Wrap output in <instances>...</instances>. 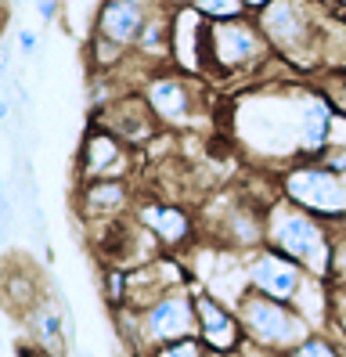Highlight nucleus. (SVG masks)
<instances>
[{
  "mask_svg": "<svg viewBox=\"0 0 346 357\" xmlns=\"http://www.w3.org/2000/svg\"><path fill=\"white\" fill-rule=\"evenodd\" d=\"M307 83H260L256 91L234 101L231 134L242 152L264 162H299V101Z\"/></svg>",
  "mask_w": 346,
  "mask_h": 357,
  "instance_id": "f257e3e1",
  "label": "nucleus"
},
{
  "mask_svg": "<svg viewBox=\"0 0 346 357\" xmlns=\"http://www.w3.org/2000/svg\"><path fill=\"white\" fill-rule=\"evenodd\" d=\"M278 61L296 73L324 69V4L321 0H271L256 15Z\"/></svg>",
  "mask_w": 346,
  "mask_h": 357,
  "instance_id": "f03ea898",
  "label": "nucleus"
},
{
  "mask_svg": "<svg viewBox=\"0 0 346 357\" xmlns=\"http://www.w3.org/2000/svg\"><path fill=\"white\" fill-rule=\"evenodd\" d=\"M267 245L278 249L281 257L296 260L307 275L329 282L336 235H332L329 220L314 217L310 209H303V206H296L289 199L274 195L267 202Z\"/></svg>",
  "mask_w": 346,
  "mask_h": 357,
  "instance_id": "7ed1b4c3",
  "label": "nucleus"
},
{
  "mask_svg": "<svg viewBox=\"0 0 346 357\" xmlns=\"http://www.w3.org/2000/svg\"><path fill=\"white\" fill-rule=\"evenodd\" d=\"M119 332L126 347L137 357H144L151 347H163L173 340H188L199 335V310H195V289L177 285L163 292L159 300H151L148 307L134 310V307H119Z\"/></svg>",
  "mask_w": 346,
  "mask_h": 357,
  "instance_id": "20e7f679",
  "label": "nucleus"
},
{
  "mask_svg": "<svg viewBox=\"0 0 346 357\" xmlns=\"http://www.w3.org/2000/svg\"><path fill=\"white\" fill-rule=\"evenodd\" d=\"M271 61L274 51L256 22V15L206 26V73L220 79H242V76H256Z\"/></svg>",
  "mask_w": 346,
  "mask_h": 357,
  "instance_id": "39448f33",
  "label": "nucleus"
},
{
  "mask_svg": "<svg viewBox=\"0 0 346 357\" xmlns=\"http://www.w3.org/2000/svg\"><path fill=\"white\" fill-rule=\"evenodd\" d=\"M234 314L242 321V332L253 347H260L264 354H281L289 357L310 332H317L292 303L271 300L256 289H246L242 296L234 300Z\"/></svg>",
  "mask_w": 346,
  "mask_h": 357,
  "instance_id": "423d86ee",
  "label": "nucleus"
},
{
  "mask_svg": "<svg viewBox=\"0 0 346 357\" xmlns=\"http://www.w3.org/2000/svg\"><path fill=\"white\" fill-rule=\"evenodd\" d=\"M274 188L281 199L310 209L321 220H346V177L329 170L321 159H299L281 166Z\"/></svg>",
  "mask_w": 346,
  "mask_h": 357,
  "instance_id": "0eeeda50",
  "label": "nucleus"
},
{
  "mask_svg": "<svg viewBox=\"0 0 346 357\" xmlns=\"http://www.w3.org/2000/svg\"><path fill=\"white\" fill-rule=\"evenodd\" d=\"M141 94L166 130H191L202 123V87L181 69L151 73L141 83Z\"/></svg>",
  "mask_w": 346,
  "mask_h": 357,
  "instance_id": "6e6552de",
  "label": "nucleus"
},
{
  "mask_svg": "<svg viewBox=\"0 0 346 357\" xmlns=\"http://www.w3.org/2000/svg\"><path fill=\"white\" fill-rule=\"evenodd\" d=\"M246 278H249V289L264 292V296L281 300V303H296L310 275L296 260L281 257L278 249L264 245V249H256V253H246Z\"/></svg>",
  "mask_w": 346,
  "mask_h": 357,
  "instance_id": "1a4fd4ad",
  "label": "nucleus"
},
{
  "mask_svg": "<svg viewBox=\"0 0 346 357\" xmlns=\"http://www.w3.org/2000/svg\"><path fill=\"white\" fill-rule=\"evenodd\" d=\"M130 170H134V149L112 130L94 123L80 144V159H76L80 181H119V177L126 181Z\"/></svg>",
  "mask_w": 346,
  "mask_h": 357,
  "instance_id": "9d476101",
  "label": "nucleus"
},
{
  "mask_svg": "<svg viewBox=\"0 0 346 357\" xmlns=\"http://www.w3.org/2000/svg\"><path fill=\"white\" fill-rule=\"evenodd\" d=\"M94 123H98V127H105V130H112L116 137H123L130 149H137V144L151 141V137H156V130L163 127V123L156 119V112L148 109V101H144L141 91L137 94L134 91H130V94H116L94 116Z\"/></svg>",
  "mask_w": 346,
  "mask_h": 357,
  "instance_id": "9b49d317",
  "label": "nucleus"
},
{
  "mask_svg": "<svg viewBox=\"0 0 346 357\" xmlns=\"http://www.w3.org/2000/svg\"><path fill=\"white\" fill-rule=\"evenodd\" d=\"M195 310H199V340L213 354H234L246 347V332L234 307H227L216 292L195 289Z\"/></svg>",
  "mask_w": 346,
  "mask_h": 357,
  "instance_id": "f8f14e48",
  "label": "nucleus"
},
{
  "mask_svg": "<svg viewBox=\"0 0 346 357\" xmlns=\"http://www.w3.org/2000/svg\"><path fill=\"white\" fill-rule=\"evenodd\" d=\"M159 4L163 0H101V8L94 15V33L130 51Z\"/></svg>",
  "mask_w": 346,
  "mask_h": 357,
  "instance_id": "ddd939ff",
  "label": "nucleus"
},
{
  "mask_svg": "<svg viewBox=\"0 0 346 357\" xmlns=\"http://www.w3.org/2000/svg\"><path fill=\"white\" fill-rule=\"evenodd\" d=\"M206 26L209 22L191 4H181L173 11V54H170L173 69L188 76L206 73Z\"/></svg>",
  "mask_w": 346,
  "mask_h": 357,
  "instance_id": "4468645a",
  "label": "nucleus"
},
{
  "mask_svg": "<svg viewBox=\"0 0 346 357\" xmlns=\"http://www.w3.org/2000/svg\"><path fill=\"white\" fill-rule=\"evenodd\" d=\"M134 217L159 238L166 253H177L195 238V224L188 217V209L177 202H141L134 206Z\"/></svg>",
  "mask_w": 346,
  "mask_h": 357,
  "instance_id": "2eb2a0df",
  "label": "nucleus"
},
{
  "mask_svg": "<svg viewBox=\"0 0 346 357\" xmlns=\"http://www.w3.org/2000/svg\"><path fill=\"white\" fill-rule=\"evenodd\" d=\"M220 238L234 249V253H256L267 245V202H231L220 220Z\"/></svg>",
  "mask_w": 346,
  "mask_h": 357,
  "instance_id": "dca6fc26",
  "label": "nucleus"
},
{
  "mask_svg": "<svg viewBox=\"0 0 346 357\" xmlns=\"http://www.w3.org/2000/svg\"><path fill=\"white\" fill-rule=\"evenodd\" d=\"M76 209L83 213V220H91V224H112V220L126 217L130 188H126L123 177L119 181H80Z\"/></svg>",
  "mask_w": 346,
  "mask_h": 357,
  "instance_id": "f3484780",
  "label": "nucleus"
},
{
  "mask_svg": "<svg viewBox=\"0 0 346 357\" xmlns=\"http://www.w3.org/2000/svg\"><path fill=\"white\" fill-rule=\"evenodd\" d=\"M22 321L29 328V340L47 354V357H61L65 350V318L54 310L51 300H40L33 303L26 314H22Z\"/></svg>",
  "mask_w": 346,
  "mask_h": 357,
  "instance_id": "a211bd4d",
  "label": "nucleus"
},
{
  "mask_svg": "<svg viewBox=\"0 0 346 357\" xmlns=\"http://www.w3.org/2000/svg\"><path fill=\"white\" fill-rule=\"evenodd\" d=\"M173 11H177V4L163 0V4L151 11L148 26L141 29L134 51L144 54L148 61H170V54H173Z\"/></svg>",
  "mask_w": 346,
  "mask_h": 357,
  "instance_id": "6ab92c4d",
  "label": "nucleus"
},
{
  "mask_svg": "<svg viewBox=\"0 0 346 357\" xmlns=\"http://www.w3.org/2000/svg\"><path fill=\"white\" fill-rule=\"evenodd\" d=\"M314 87L317 94L332 105L336 116H346V69H336V66H324L314 73Z\"/></svg>",
  "mask_w": 346,
  "mask_h": 357,
  "instance_id": "aec40b11",
  "label": "nucleus"
},
{
  "mask_svg": "<svg viewBox=\"0 0 346 357\" xmlns=\"http://www.w3.org/2000/svg\"><path fill=\"white\" fill-rule=\"evenodd\" d=\"M191 8L199 11L206 22H231V18L253 15V11L246 8V0H191Z\"/></svg>",
  "mask_w": 346,
  "mask_h": 357,
  "instance_id": "412c9836",
  "label": "nucleus"
},
{
  "mask_svg": "<svg viewBox=\"0 0 346 357\" xmlns=\"http://www.w3.org/2000/svg\"><path fill=\"white\" fill-rule=\"evenodd\" d=\"M123 54L126 51L119 44H112V40L91 33V66H94V73H116L123 66Z\"/></svg>",
  "mask_w": 346,
  "mask_h": 357,
  "instance_id": "4be33fe9",
  "label": "nucleus"
},
{
  "mask_svg": "<svg viewBox=\"0 0 346 357\" xmlns=\"http://www.w3.org/2000/svg\"><path fill=\"white\" fill-rule=\"evenodd\" d=\"M144 357H216L199 335H188V340H173V343H163V347H151Z\"/></svg>",
  "mask_w": 346,
  "mask_h": 357,
  "instance_id": "5701e85b",
  "label": "nucleus"
},
{
  "mask_svg": "<svg viewBox=\"0 0 346 357\" xmlns=\"http://www.w3.org/2000/svg\"><path fill=\"white\" fill-rule=\"evenodd\" d=\"M289 357H343V350H339V343H332V340H329V335L310 332L307 340H303Z\"/></svg>",
  "mask_w": 346,
  "mask_h": 357,
  "instance_id": "b1692460",
  "label": "nucleus"
},
{
  "mask_svg": "<svg viewBox=\"0 0 346 357\" xmlns=\"http://www.w3.org/2000/svg\"><path fill=\"white\" fill-rule=\"evenodd\" d=\"M329 285H346V231L336 235V245H332V275H329Z\"/></svg>",
  "mask_w": 346,
  "mask_h": 357,
  "instance_id": "393cba45",
  "label": "nucleus"
},
{
  "mask_svg": "<svg viewBox=\"0 0 346 357\" xmlns=\"http://www.w3.org/2000/svg\"><path fill=\"white\" fill-rule=\"evenodd\" d=\"M15 44H18V54H22V58H36V51H40V36H36V29L22 26V29H15Z\"/></svg>",
  "mask_w": 346,
  "mask_h": 357,
  "instance_id": "a878e982",
  "label": "nucleus"
},
{
  "mask_svg": "<svg viewBox=\"0 0 346 357\" xmlns=\"http://www.w3.org/2000/svg\"><path fill=\"white\" fill-rule=\"evenodd\" d=\"M317 159L329 166V170H336V174L346 177V144H329V149H324Z\"/></svg>",
  "mask_w": 346,
  "mask_h": 357,
  "instance_id": "bb28decb",
  "label": "nucleus"
},
{
  "mask_svg": "<svg viewBox=\"0 0 346 357\" xmlns=\"http://www.w3.org/2000/svg\"><path fill=\"white\" fill-rule=\"evenodd\" d=\"M36 15H40V22H54L58 0H36Z\"/></svg>",
  "mask_w": 346,
  "mask_h": 357,
  "instance_id": "cd10ccee",
  "label": "nucleus"
},
{
  "mask_svg": "<svg viewBox=\"0 0 346 357\" xmlns=\"http://www.w3.org/2000/svg\"><path fill=\"white\" fill-rule=\"evenodd\" d=\"M267 4H271V0H246V8H249L253 15H260V11H264V8H267Z\"/></svg>",
  "mask_w": 346,
  "mask_h": 357,
  "instance_id": "c85d7f7f",
  "label": "nucleus"
}]
</instances>
